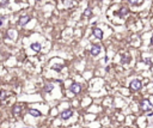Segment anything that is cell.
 <instances>
[{"label":"cell","instance_id":"6da1fadb","mask_svg":"<svg viewBox=\"0 0 153 128\" xmlns=\"http://www.w3.org/2000/svg\"><path fill=\"white\" fill-rule=\"evenodd\" d=\"M129 88H130L132 91H139V90L142 88V84H141V81H140L139 79H134V80L130 81Z\"/></svg>","mask_w":153,"mask_h":128},{"label":"cell","instance_id":"7a4b0ae2","mask_svg":"<svg viewBox=\"0 0 153 128\" xmlns=\"http://www.w3.org/2000/svg\"><path fill=\"white\" fill-rule=\"evenodd\" d=\"M140 107H141V109H142L144 111H148V110H151L153 108L152 103H151L148 99H142L141 103H140Z\"/></svg>","mask_w":153,"mask_h":128},{"label":"cell","instance_id":"3957f363","mask_svg":"<svg viewBox=\"0 0 153 128\" xmlns=\"http://www.w3.org/2000/svg\"><path fill=\"white\" fill-rule=\"evenodd\" d=\"M69 90H71L73 94L78 95V94L81 91V85H80V84H78V83H73V84L69 86Z\"/></svg>","mask_w":153,"mask_h":128},{"label":"cell","instance_id":"277c9868","mask_svg":"<svg viewBox=\"0 0 153 128\" xmlns=\"http://www.w3.org/2000/svg\"><path fill=\"white\" fill-rule=\"evenodd\" d=\"M73 115V111L71 110V109H67V110H63L61 113V117L62 120H68L71 116Z\"/></svg>","mask_w":153,"mask_h":128},{"label":"cell","instance_id":"5b68a950","mask_svg":"<svg viewBox=\"0 0 153 128\" xmlns=\"http://www.w3.org/2000/svg\"><path fill=\"white\" fill-rule=\"evenodd\" d=\"M99 53H100V47H99L98 44H93V46H91V55L97 56Z\"/></svg>","mask_w":153,"mask_h":128},{"label":"cell","instance_id":"8992f818","mask_svg":"<svg viewBox=\"0 0 153 128\" xmlns=\"http://www.w3.org/2000/svg\"><path fill=\"white\" fill-rule=\"evenodd\" d=\"M30 16H24V17H20V19H19V25H22V27H24L25 24H28L29 23V20H30Z\"/></svg>","mask_w":153,"mask_h":128},{"label":"cell","instance_id":"52a82bcc","mask_svg":"<svg viewBox=\"0 0 153 128\" xmlns=\"http://www.w3.org/2000/svg\"><path fill=\"white\" fill-rule=\"evenodd\" d=\"M92 32H93V35H94L97 38L102 40V37H103V31H102L99 28H94V29L92 30Z\"/></svg>","mask_w":153,"mask_h":128},{"label":"cell","instance_id":"ba28073f","mask_svg":"<svg viewBox=\"0 0 153 128\" xmlns=\"http://www.w3.org/2000/svg\"><path fill=\"white\" fill-rule=\"evenodd\" d=\"M29 114H30L31 116H33V117H38V116H41V111L37 110V109H29Z\"/></svg>","mask_w":153,"mask_h":128},{"label":"cell","instance_id":"9c48e42d","mask_svg":"<svg viewBox=\"0 0 153 128\" xmlns=\"http://www.w3.org/2000/svg\"><path fill=\"white\" fill-rule=\"evenodd\" d=\"M121 58H122L121 59V64L122 65H126V64H129L130 62V55L126 54V55H122Z\"/></svg>","mask_w":153,"mask_h":128},{"label":"cell","instance_id":"30bf717a","mask_svg":"<svg viewBox=\"0 0 153 128\" xmlns=\"http://www.w3.org/2000/svg\"><path fill=\"white\" fill-rule=\"evenodd\" d=\"M30 48L33 50V52H37V53H38V52L41 50V44L37 43V42H36V43H32V44L30 46Z\"/></svg>","mask_w":153,"mask_h":128},{"label":"cell","instance_id":"8fae6325","mask_svg":"<svg viewBox=\"0 0 153 128\" xmlns=\"http://www.w3.org/2000/svg\"><path fill=\"white\" fill-rule=\"evenodd\" d=\"M128 12H129V10H128L127 7H122V8L120 10V13H116V14H119V16L122 18V17H124V16L128 14Z\"/></svg>","mask_w":153,"mask_h":128},{"label":"cell","instance_id":"7c38bea8","mask_svg":"<svg viewBox=\"0 0 153 128\" xmlns=\"http://www.w3.org/2000/svg\"><path fill=\"white\" fill-rule=\"evenodd\" d=\"M53 88H54L53 84H49V83H48V84L44 85V89H43V90H44V92H50V91L53 90Z\"/></svg>","mask_w":153,"mask_h":128},{"label":"cell","instance_id":"4fadbf2b","mask_svg":"<svg viewBox=\"0 0 153 128\" xmlns=\"http://www.w3.org/2000/svg\"><path fill=\"white\" fill-rule=\"evenodd\" d=\"M52 68H53L54 71H56V72H60V71H61V68H62V66H61V65H53V66H52Z\"/></svg>","mask_w":153,"mask_h":128},{"label":"cell","instance_id":"5bb4252c","mask_svg":"<svg viewBox=\"0 0 153 128\" xmlns=\"http://www.w3.org/2000/svg\"><path fill=\"white\" fill-rule=\"evenodd\" d=\"M20 110H22V107H20V105H16V107L13 108V113H14V114H19Z\"/></svg>","mask_w":153,"mask_h":128},{"label":"cell","instance_id":"9a60e30c","mask_svg":"<svg viewBox=\"0 0 153 128\" xmlns=\"http://www.w3.org/2000/svg\"><path fill=\"white\" fill-rule=\"evenodd\" d=\"M6 96H7V94L5 91H0V99H5Z\"/></svg>","mask_w":153,"mask_h":128},{"label":"cell","instance_id":"2e32d148","mask_svg":"<svg viewBox=\"0 0 153 128\" xmlns=\"http://www.w3.org/2000/svg\"><path fill=\"white\" fill-rule=\"evenodd\" d=\"M8 37H10V38H14V34H13V30H12V29L8 30Z\"/></svg>","mask_w":153,"mask_h":128},{"label":"cell","instance_id":"e0dca14e","mask_svg":"<svg viewBox=\"0 0 153 128\" xmlns=\"http://www.w3.org/2000/svg\"><path fill=\"white\" fill-rule=\"evenodd\" d=\"M84 14L89 17V16L91 14V10H90V8H86V10H85V12H84Z\"/></svg>","mask_w":153,"mask_h":128},{"label":"cell","instance_id":"ac0fdd59","mask_svg":"<svg viewBox=\"0 0 153 128\" xmlns=\"http://www.w3.org/2000/svg\"><path fill=\"white\" fill-rule=\"evenodd\" d=\"M128 1H129L132 5H135V4H138V1H139V0H128Z\"/></svg>","mask_w":153,"mask_h":128},{"label":"cell","instance_id":"d6986e66","mask_svg":"<svg viewBox=\"0 0 153 128\" xmlns=\"http://www.w3.org/2000/svg\"><path fill=\"white\" fill-rule=\"evenodd\" d=\"M0 25H2V19H0Z\"/></svg>","mask_w":153,"mask_h":128},{"label":"cell","instance_id":"ffe728a7","mask_svg":"<svg viewBox=\"0 0 153 128\" xmlns=\"http://www.w3.org/2000/svg\"><path fill=\"white\" fill-rule=\"evenodd\" d=\"M151 44H153V36H152V40H151Z\"/></svg>","mask_w":153,"mask_h":128}]
</instances>
